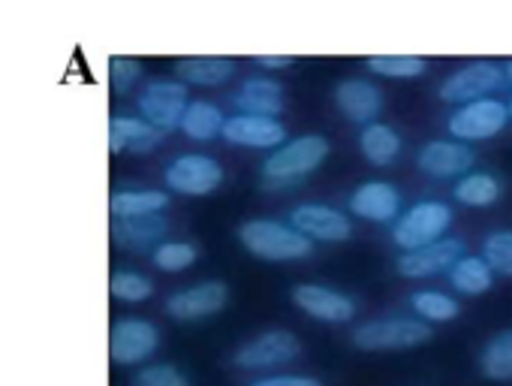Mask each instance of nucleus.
I'll use <instances>...</instances> for the list:
<instances>
[{
	"label": "nucleus",
	"instance_id": "obj_1",
	"mask_svg": "<svg viewBox=\"0 0 512 386\" xmlns=\"http://www.w3.org/2000/svg\"><path fill=\"white\" fill-rule=\"evenodd\" d=\"M238 242L244 251L253 257L269 260V263H290V260H305L314 251V242L302 236L296 227L269 221V218H253L238 227Z\"/></svg>",
	"mask_w": 512,
	"mask_h": 386
},
{
	"label": "nucleus",
	"instance_id": "obj_2",
	"mask_svg": "<svg viewBox=\"0 0 512 386\" xmlns=\"http://www.w3.org/2000/svg\"><path fill=\"white\" fill-rule=\"evenodd\" d=\"M329 151H332V145L326 136H317V133L296 136L293 142H284L281 148H275L269 154V160L263 163V178L272 187L296 184L305 175H311L317 166H323Z\"/></svg>",
	"mask_w": 512,
	"mask_h": 386
},
{
	"label": "nucleus",
	"instance_id": "obj_3",
	"mask_svg": "<svg viewBox=\"0 0 512 386\" xmlns=\"http://www.w3.org/2000/svg\"><path fill=\"white\" fill-rule=\"evenodd\" d=\"M431 338V323L419 317H383L353 329V347L365 353L383 350H410Z\"/></svg>",
	"mask_w": 512,
	"mask_h": 386
},
{
	"label": "nucleus",
	"instance_id": "obj_4",
	"mask_svg": "<svg viewBox=\"0 0 512 386\" xmlns=\"http://www.w3.org/2000/svg\"><path fill=\"white\" fill-rule=\"evenodd\" d=\"M452 227V209L437 200L416 203L392 224V242L401 251H416L425 245H434L443 239V233Z\"/></svg>",
	"mask_w": 512,
	"mask_h": 386
},
{
	"label": "nucleus",
	"instance_id": "obj_5",
	"mask_svg": "<svg viewBox=\"0 0 512 386\" xmlns=\"http://www.w3.org/2000/svg\"><path fill=\"white\" fill-rule=\"evenodd\" d=\"M506 121H509V106L503 100L485 97V100L458 106L449 115L446 127L455 142H482V139L497 136L506 127Z\"/></svg>",
	"mask_w": 512,
	"mask_h": 386
},
{
	"label": "nucleus",
	"instance_id": "obj_6",
	"mask_svg": "<svg viewBox=\"0 0 512 386\" xmlns=\"http://www.w3.org/2000/svg\"><path fill=\"white\" fill-rule=\"evenodd\" d=\"M503 79H506V70H500L494 61H473L443 79L440 100L467 106V103H476V100H485L488 94H494L503 85Z\"/></svg>",
	"mask_w": 512,
	"mask_h": 386
},
{
	"label": "nucleus",
	"instance_id": "obj_7",
	"mask_svg": "<svg viewBox=\"0 0 512 386\" xmlns=\"http://www.w3.org/2000/svg\"><path fill=\"white\" fill-rule=\"evenodd\" d=\"M190 100H187V85L181 82H169V79H157L151 82L142 97H139V115L142 121H148L151 127H157L160 133H172L181 127V118L187 112Z\"/></svg>",
	"mask_w": 512,
	"mask_h": 386
},
{
	"label": "nucleus",
	"instance_id": "obj_8",
	"mask_svg": "<svg viewBox=\"0 0 512 386\" xmlns=\"http://www.w3.org/2000/svg\"><path fill=\"white\" fill-rule=\"evenodd\" d=\"M223 181V166L208 154H181L166 166V187L181 197H208Z\"/></svg>",
	"mask_w": 512,
	"mask_h": 386
},
{
	"label": "nucleus",
	"instance_id": "obj_9",
	"mask_svg": "<svg viewBox=\"0 0 512 386\" xmlns=\"http://www.w3.org/2000/svg\"><path fill=\"white\" fill-rule=\"evenodd\" d=\"M299 353H302V341L293 332L269 329V332H260L256 338H250L247 344H241L235 350V365L238 368H250V371H260V368L284 365V362L296 359Z\"/></svg>",
	"mask_w": 512,
	"mask_h": 386
},
{
	"label": "nucleus",
	"instance_id": "obj_10",
	"mask_svg": "<svg viewBox=\"0 0 512 386\" xmlns=\"http://www.w3.org/2000/svg\"><path fill=\"white\" fill-rule=\"evenodd\" d=\"M226 302H229V287L223 281H202V284L172 293L166 299V311L172 320L193 323V320H205V317L223 311Z\"/></svg>",
	"mask_w": 512,
	"mask_h": 386
},
{
	"label": "nucleus",
	"instance_id": "obj_11",
	"mask_svg": "<svg viewBox=\"0 0 512 386\" xmlns=\"http://www.w3.org/2000/svg\"><path fill=\"white\" fill-rule=\"evenodd\" d=\"M464 257V242L461 239H440L434 245L404 251L395 263L401 278L419 281V278H434L440 272H449L458 260Z\"/></svg>",
	"mask_w": 512,
	"mask_h": 386
},
{
	"label": "nucleus",
	"instance_id": "obj_12",
	"mask_svg": "<svg viewBox=\"0 0 512 386\" xmlns=\"http://www.w3.org/2000/svg\"><path fill=\"white\" fill-rule=\"evenodd\" d=\"M157 347H160V332L148 320L127 317V320H118L112 326L109 353L118 365H136V362L148 359Z\"/></svg>",
	"mask_w": 512,
	"mask_h": 386
},
{
	"label": "nucleus",
	"instance_id": "obj_13",
	"mask_svg": "<svg viewBox=\"0 0 512 386\" xmlns=\"http://www.w3.org/2000/svg\"><path fill=\"white\" fill-rule=\"evenodd\" d=\"M290 227H296L311 242H344V239L353 236L350 218L341 215L338 209L320 206V203H302V206H296L293 215H290Z\"/></svg>",
	"mask_w": 512,
	"mask_h": 386
},
{
	"label": "nucleus",
	"instance_id": "obj_14",
	"mask_svg": "<svg viewBox=\"0 0 512 386\" xmlns=\"http://www.w3.org/2000/svg\"><path fill=\"white\" fill-rule=\"evenodd\" d=\"M350 212L374 224H395L401 218V190L389 181H365L350 193Z\"/></svg>",
	"mask_w": 512,
	"mask_h": 386
},
{
	"label": "nucleus",
	"instance_id": "obj_15",
	"mask_svg": "<svg viewBox=\"0 0 512 386\" xmlns=\"http://www.w3.org/2000/svg\"><path fill=\"white\" fill-rule=\"evenodd\" d=\"M293 305L323 323H350L356 317V302L323 284H299L293 290Z\"/></svg>",
	"mask_w": 512,
	"mask_h": 386
},
{
	"label": "nucleus",
	"instance_id": "obj_16",
	"mask_svg": "<svg viewBox=\"0 0 512 386\" xmlns=\"http://www.w3.org/2000/svg\"><path fill=\"white\" fill-rule=\"evenodd\" d=\"M223 139L238 148H281L287 142V127L275 118H260V115H232L226 118Z\"/></svg>",
	"mask_w": 512,
	"mask_h": 386
},
{
	"label": "nucleus",
	"instance_id": "obj_17",
	"mask_svg": "<svg viewBox=\"0 0 512 386\" xmlns=\"http://www.w3.org/2000/svg\"><path fill=\"white\" fill-rule=\"evenodd\" d=\"M476 154L470 145L464 142H449V139H431L419 148L416 163L425 175L431 178H455V175H467V169L473 166Z\"/></svg>",
	"mask_w": 512,
	"mask_h": 386
},
{
	"label": "nucleus",
	"instance_id": "obj_18",
	"mask_svg": "<svg viewBox=\"0 0 512 386\" xmlns=\"http://www.w3.org/2000/svg\"><path fill=\"white\" fill-rule=\"evenodd\" d=\"M335 103L341 109V115L353 124H374L383 112V91L374 82L365 79H344L335 88Z\"/></svg>",
	"mask_w": 512,
	"mask_h": 386
},
{
	"label": "nucleus",
	"instance_id": "obj_19",
	"mask_svg": "<svg viewBox=\"0 0 512 386\" xmlns=\"http://www.w3.org/2000/svg\"><path fill=\"white\" fill-rule=\"evenodd\" d=\"M241 115H260V118H278L284 112V88L275 79L253 76L247 79L238 94L232 97Z\"/></svg>",
	"mask_w": 512,
	"mask_h": 386
},
{
	"label": "nucleus",
	"instance_id": "obj_20",
	"mask_svg": "<svg viewBox=\"0 0 512 386\" xmlns=\"http://www.w3.org/2000/svg\"><path fill=\"white\" fill-rule=\"evenodd\" d=\"M163 133L157 127H151L148 121L142 118H127V115H115L109 121V151L112 154H121V151H130V154H148L160 145Z\"/></svg>",
	"mask_w": 512,
	"mask_h": 386
},
{
	"label": "nucleus",
	"instance_id": "obj_21",
	"mask_svg": "<svg viewBox=\"0 0 512 386\" xmlns=\"http://www.w3.org/2000/svg\"><path fill=\"white\" fill-rule=\"evenodd\" d=\"M169 233V221L163 215H142V218H115L112 239L127 251H148Z\"/></svg>",
	"mask_w": 512,
	"mask_h": 386
},
{
	"label": "nucleus",
	"instance_id": "obj_22",
	"mask_svg": "<svg viewBox=\"0 0 512 386\" xmlns=\"http://www.w3.org/2000/svg\"><path fill=\"white\" fill-rule=\"evenodd\" d=\"M175 73L181 85H199V88H217L226 85L235 76V61L229 58H214V55H199V58H181L175 64Z\"/></svg>",
	"mask_w": 512,
	"mask_h": 386
},
{
	"label": "nucleus",
	"instance_id": "obj_23",
	"mask_svg": "<svg viewBox=\"0 0 512 386\" xmlns=\"http://www.w3.org/2000/svg\"><path fill=\"white\" fill-rule=\"evenodd\" d=\"M166 206H169V193H163V190H118L109 200V209L115 218L160 215Z\"/></svg>",
	"mask_w": 512,
	"mask_h": 386
},
{
	"label": "nucleus",
	"instance_id": "obj_24",
	"mask_svg": "<svg viewBox=\"0 0 512 386\" xmlns=\"http://www.w3.org/2000/svg\"><path fill=\"white\" fill-rule=\"evenodd\" d=\"M223 127H226V115L214 106V103H205V100H193L181 118V133L196 139V142H208V139H217L223 136Z\"/></svg>",
	"mask_w": 512,
	"mask_h": 386
},
{
	"label": "nucleus",
	"instance_id": "obj_25",
	"mask_svg": "<svg viewBox=\"0 0 512 386\" xmlns=\"http://www.w3.org/2000/svg\"><path fill=\"white\" fill-rule=\"evenodd\" d=\"M359 148H362V154H365L368 163H374V166H389V163L401 154V136H398L389 124L374 121V124L362 127Z\"/></svg>",
	"mask_w": 512,
	"mask_h": 386
},
{
	"label": "nucleus",
	"instance_id": "obj_26",
	"mask_svg": "<svg viewBox=\"0 0 512 386\" xmlns=\"http://www.w3.org/2000/svg\"><path fill=\"white\" fill-rule=\"evenodd\" d=\"M449 281H452V287H455L458 293H464V296H482V293L491 290L494 272H491V266H488L482 257H467V254H464V257L449 269Z\"/></svg>",
	"mask_w": 512,
	"mask_h": 386
},
{
	"label": "nucleus",
	"instance_id": "obj_27",
	"mask_svg": "<svg viewBox=\"0 0 512 386\" xmlns=\"http://www.w3.org/2000/svg\"><path fill=\"white\" fill-rule=\"evenodd\" d=\"M452 193L461 206L485 209L500 200V181L488 172H467V175H461V181L455 184Z\"/></svg>",
	"mask_w": 512,
	"mask_h": 386
},
{
	"label": "nucleus",
	"instance_id": "obj_28",
	"mask_svg": "<svg viewBox=\"0 0 512 386\" xmlns=\"http://www.w3.org/2000/svg\"><path fill=\"white\" fill-rule=\"evenodd\" d=\"M479 368L488 380H512V329L491 335V341L482 347Z\"/></svg>",
	"mask_w": 512,
	"mask_h": 386
},
{
	"label": "nucleus",
	"instance_id": "obj_29",
	"mask_svg": "<svg viewBox=\"0 0 512 386\" xmlns=\"http://www.w3.org/2000/svg\"><path fill=\"white\" fill-rule=\"evenodd\" d=\"M368 70L389 79H419L428 73V61L419 55H371Z\"/></svg>",
	"mask_w": 512,
	"mask_h": 386
},
{
	"label": "nucleus",
	"instance_id": "obj_30",
	"mask_svg": "<svg viewBox=\"0 0 512 386\" xmlns=\"http://www.w3.org/2000/svg\"><path fill=\"white\" fill-rule=\"evenodd\" d=\"M410 305H413L416 317L425 320V323H449V320H455L458 311H461L458 302H455L452 296L437 293V290H419V293H413Z\"/></svg>",
	"mask_w": 512,
	"mask_h": 386
},
{
	"label": "nucleus",
	"instance_id": "obj_31",
	"mask_svg": "<svg viewBox=\"0 0 512 386\" xmlns=\"http://www.w3.org/2000/svg\"><path fill=\"white\" fill-rule=\"evenodd\" d=\"M482 260L494 275L512 278V230H494L482 242Z\"/></svg>",
	"mask_w": 512,
	"mask_h": 386
},
{
	"label": "nucleus",
	"instance_id": "obj_32",
	"mask_svg": "<svg viewBox=\"0 0 512 386\" xmlns=\"http://www.w3.org/2000/svg\"><path fill=\"white\" fill-rule=\"evenodd\" d=\"M196 257H199V251H196L190 242H160V245L154 248V254H151L154 266H157L160 272H169V275L190 269V266L196 263Z\"/></svg>",
	"mask_w": 512,
	"mask_h": 386
},
{
	"label": "nucleus",
	"instance_id": "obj_33",
	"mask_svg": "<svg viewBox=\"0 0 512 386\" xmlns=\"http://www.w3.org/2000/svg\"><path fill=\"white\" fill-rule=\"evenodd\" d=\"M109 290L121 302H145V299H151L154 284L145 275H136V272H115L112 281H109Z\"/></svg>",
	"mask_w": 512,
	"mask_h": 386
},
{
	"label": "nucleus",
	"instance_id": "obj_34",
	"mask_svg": "<svg viewBox=\"0 0 512 386\" xmlns=\"http://www.w3.org/2000/svg\"><path fill=\"white\" fill-rule=\"evenodd\" d=\"M133 386H190V383H187V377H184L175 365L160 362V365L142 368V371L136 374Z\"/></svg>",
	"mask_w": 512,
	"mask_h": 386
},
{
	"label": "nucleus",
	"instance_id": "obj_35",
	"mask_svg": "<svg viewBox=\"0 0 512 386\" xmlns=\"http://www.w3.org/2000/svg\"><path fill=\"white\" fill-rule=\"evenodd\" d=\"M109 76L115 91H130L142 79V64L133 58H112L109 61Z\"/></svg>",
	"mask_w": 512,
	"mask_h": 386
},
{
	"label": "nucleus",
	"instance_id": "obj_36",
	"mask_svg": "<svg viewBox=\"0 0 512 386\" xmlns=\"http://www.w3.org/2000/svg\"><path fill=\"white\" fill-rule=\"evenodd\" d=\"M250 386H323V383L308 374H275V377L253 380Z\"/></svg>",
	"mask_w": 512,
	"mask_h": 386
},
{
	"label": "nucleus",
	"instance_id": "obj_37",
	"mask_svg": "<svg viewBox=\"0 0 512 386\" xmlns=\"http://www.w3.org/2000/svg\"><path fill=\"white\" fill-rule=\"evenodd\" d=\"M293 61L296 58H290V55H260L256 58V64L263 70H287V67H293Z\"/></svg>",
	"mask_w": 512,
	"mask_h": 386
},
{
	"label": "nucleus",
	"instance_id": "obj_38",
	"mask_svg": "<svg viewBox=\"0 0 512 386\" xmlns=\"http://www.w3.org/2000/svg\"><path fill=\"white\" fill-rule=\"evenodd\" d=\"M506 76H509V82H512V61H509V67H506Z\"/></svg>",
	"mask_w": 512,
	"mask_h": 386
},
{
	"label": "nucleus",
	"instance_id": "obj_39",
	"mask_svg": "<svg viewBox=\"0 0 512 386\" xmlns=\"http://www.w3.org/2000/svg\"><path fill=\"white\" fill-rule=\"evenodd\" d=\"M509 118H512V100H509Z\"/></svg>",
	"mask_w": 512,
	"mask_h": 386
}]
</instances>
